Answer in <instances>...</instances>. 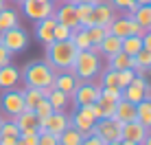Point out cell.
<instances>
[{
	"instance_id": "2",
	"label": "cell",
	"mask_w": 151,
	"mask_h": 145,
	"mask_svg": "<svg viewBox=\"0 0 151 145\" xmlns=\"http://www.w3.org/2000/svg\"><path fill=\"white\" fill-rule=\"evenodd\" d=\"M24 86L27 88H55L53 79H55V70L46 64L44 59H31L20 72Z\"/></svg>"
},
{
	"instance_id": "34",
	"label": "cell",
	"mask_w": 151,
	"mask_h": 145,
	"mask_svg": "<svg viewBox=\"0 0 151 145\" xmlns=\"http://www.w3.org/2000/svg\"><path fill=\"white\" fill-rule=\"evenodd\" d=\"M0 136H11V138H20V128L15 125L13 119H4L2 128H0Z\"/></svg>"
},
{
	"instance_id": "21",
	"label": "cell",
	"mask_w": 151,
	"mask_h": 145,
	"mask_svg": "<svg viewBox=\"0 0 151 145\" xmlns=\"http://www.w3.org/2000/svg\"><path fill=\"white\" fill-rule=\"evenodd\" d=\"M48 90H50V88H44V90H42V88H27V90H22L24 108H27V110H35V106L48 95Z\"/></svg>"
},
{
	"instance_id": "25",
	"label": "cell",
	"mask_w": 151,
	"mask_h": 145,
	"mask_svg": "<svg viewBox=\"0 0 151 145\" xmlns=\"http://www.w3.org/2000/svg\"><path fill=\"white\" fill-rule=\"evenodd\" d=\"M13 27H18V11H15V9L4 7L2 11H0V33H2V31L13 29Z\"/></svg>"
},
{
	"instance_id": "19",
	"label": "cell",
	"mask_w": 151,
	"mask_h": 145,
	"mask_svg": "<svg viewBox=\"0 0 151 145\" xmlns=\"http://www.w3.org/2000/svg\"><path fill=\"white\" fill-rule=\"evenodd\" d=\"M20 81V70L15 66L7 64L0 68V88L2 90H9V88H15V84Z\"/></svg>"
},
{
	"instance_id": "41",
	"label": "cell",
	"mask_w": 151,
	"mask_h": 145,
	"mask_svg": "<svg viewBox=\"0 0 151 145\" xmlns=\"http://www.w3.org/2000/svg\"><path fill=\"white\" fill-rule=\"evenodd\" d=\"M37 145H59V136L50 132H40L37 134Z\"/></svg>"
},
{
	"instance_id": "37",
	"label": "cell",
	"mask_w": 151,
	"mask_h": 145,
	"mask_svg": "<svg viewBox=\"0 0 151 145\" xmlns=\"http://www.w3.org/2000/svg\"><path fill=\"white\" fill-rule=\"evenodd\" d=\"M35 115H37V119H40V121H42V119H46V117H50V115H53V106H50V103H48V99H46V97H44V99H42L40 103H37V106H35Z\"/></svg>"
},
{
	"instance_id": "3",
	"label": "cell",
	"mask_w": 151,
	"mask_h": 145,
	"mask_svg": "<svg viewBox=\"0 0 151 145\" xmlns=\"http://www.w3.org/2000/svg\"><path fill=\"white\" fill-rule=\"evenodd\" d=\"M101 66H103L101 55L92 53V51H79L70 70L77 75L79 81H92L99 72H101Z\"/></svg>"
},
{
	"instance_id": "59",
	"label": "cell",
	"mask_w": 151,
	"mask_h": 145,
	"mask_svg": "<svg viewBox=\"0 0 151 145\" xmlns=\"http://www.w3.org/2000/svg\"><path fill=\"white\" fill-rule=\"evenodd\" d=\"M149 31H151V29H149Z\"/></svg>"
},
{
	"instance_id": "4",
	"label": "cell",
	"mask_w": 151,
	"mask_h": 145,
	"mask_svg": "<svg viewBox=\"0 0 151 145\" xmlns=\"http://www.w3.org/2000/svg\"><path fill=\"white\" fill-rule=\"evenodd\" d=\"M0 44H2L11 55L13 53H22V51H27V46H29V33L18 24V27L0 33Z\"/></svg>"
},
{
	"instance_id": "9",
	"label": "cell",
	"mask_w": 151,
	"mask_h": 145,
	"mask_svg": "<svg viewBox=\"0 0 151 145\" xmlns=\"http://www.w3.org/2000/svg\"><path fill=\"white\" fill-rule=\"evenodd\" d=\"M22 9H24V13H27L31 20L40 22V20L50 18V15L55 13V2H44V0H24Z\"/></svg>"
},
{
	"instance_id": "15",
	"label": "cell",
	"mask_w": 151,
	"mask_h": 145,
	"mask_svg": "<svg viewBox=\"0 0 151 145\" xmlns=\"http://www.w3.org/2000/svg\"><path fill=\"white\" fill-rule=\"evenodd\" d=\"M147 128L142 125L140 121H129V123H123V141H132V143H138L142 145L145 136H147Z\"/></svg>"
},
{
	"instance_id": "43",
	"label": "cell",
	"mask_w": 151,
	"mask_h": 145,
	"mask_svg": "<svg viewBox=\"0 0 151 145\" xmlns=\"http://www.w3.org/2000/svg\"><path fill=\"white\" fill-rule=\"evenodd\" d=\"M81 145H105V141H103L101 136H96V134H86Z\"/></svg>"
},
{
	"instance_id": "51",
	"label": "cell",
	"mask_w": 151,
	"mask_h": 145,
	"mask_svg": "<svg viewBox=\"0 0 151 145\" xmlns=\"http://www.w3.org/2000/svg\"><path fill=\"white\" fill-rule=\"evenodd\" d=\"M4 7H7V0H0V11H2Z\"/></svg>"
},
{
	"instance_id": "42",
	"label": "cell",
	"mask_w": 151,
	"mask_h": 145,
	"mask_svg": "<svg viewBox=\"0 0 151 145\" xmlns=\"http://www.w3.org/2000/svg\"><path fill=\"white\" fill-rule=\"evenodd\" d=\"M99 86H116V70L112 68H105L101 75V84Z\"/></svg>"
},
{
	"instance_id": "36",
	"label": "cell",
	"mask_w": 151,
	"mask_h": 145,
	"mask_svg": "<svg viewBox=\"0 0 151 145\" xmlns=\"http://www.w3.org/2000/svg\"><path fill=\"white\" fill-rule=\"evenodd\" d=\"M101 97L112 99V101H121L123 99V90L118 86H101Z\"/></svg>"
},
{
	"instance_id": "10",
	"label": "cell",
	"mask_w": 151,
	"mask_h": 145,
	"mask_svg": "<svg viewBox=\"0 0 151 145\" xmlns=\"http://www.w3.org/2000/svg\"><path fill=\"white\" fill-rule=\"evenodd\" d=\"M66 128H70V117L66 112H53L50 117L40 121V132H50L55 136H59Z\"/></svg>"
},
{
	"instance_id": "14",
	"label": "cell",
	"mask_w": 151,
	"mask_h": 145,
	"mask_svg": "<svg viewBox=\"0 0 151 145\" xmlns=\"http://www.w3.org/2000/svg\"><path fill=\"white\" fill-rule=\"evenodd\" d=\"M116 18V13H114V7L112 4H107L105 0H101L99 4L92 7V24H96V27H110L112 20Z\"/></svg>"
},
{
	"instance_id": "33",
	"label": "cell",
	"mask_w": 151,
	"mask_h": 145,
	"mask_svg": "<svg viewBox=\"0 0 151 145\" xmlns=\"http://www.w3.org/2000/svg\"><path fill=\"white\" fill-rule=\"evenodd\" d=\"M134 77H136V70H134V68H123V70H116V86L123 90L125 86H129V84H132V79H134Z\"/></svg>"
},
{
	"instance_id": "48",
	"label": "cell",
	"mask_w": 151,
	"mask_h": 145,
	"mask_svg": "<svg viewBox=\"0 0 151 145\" xmlns=\"http://www.w3.org/2000/svg\"><path fill=\"white\" fill-rule=\"evenodd\" d=\"M101 0H77V4H99Z\"/></svg>"
},
{
	"instance_id": "56",
	"label": "cell",
	"mask_w": 151,
	"mask_h": 145,
	"mask_svg": "<svg viewBox=\"0 0 151 145\" xmlns=\"http://www.w3.org/2000/svg\"><path fill=\"white\" fill-rule=\"evenodd\" d=\"M68 2H72V4H77V0H68Z\"/></svg>"
},
{
	"instance_id": "22",
	"label": "cell",
	"mask_w": 151,
	"mask_h": 145,
	"mask_svg": "<svg viewBox=\"0 0 151 145\" xmlns=\"http://www.w3.org/2000/svg\"><path fill=\"white\" fill-rule=\"evenodd\" d=\"M99 46H101V55H105V57H112V55H116L118 51H121L123 40H121V38H116V35H112V33H107L105 38H103V42L99 44Z\"/></svg>"
},
{
	"instance_id": "27",
	"label": "cell",
	"mask_w": 151,
	"mask_h": 145,
	"mask_svg": "<svg viewBox=\"0 0 151 145\" xmlns=\"http://www.w3.org/2000/svg\"><path fill=\"white\" fill-rule=\"evenodd\" d=\"M83 141V134L79 130H75V128H66L64 132L59 134V145H81Z\"/></svg>"
},
{
	"instance_id": "12",
	"label": "cell",
	"mask_w": 151,
	"mask_h": 145,
	"mask_svg": "<svg viewBox=\"0 0 151 145\" xmlns=\"http://www.w3.org/2000/svg\"><path fill=\"white\" fill-rule=\"evenodd\" d=\"M94 123H96V119H94V115H92L90 106L77 108V112L70 117V125L75 128V130H79L83 136H86V134H92V128H94Z\"/></svg>"
},
{
	"instance_id": "13",
	"label": "cell",
	"mask_w": 151,
	"mask_h": 145,
	"mask_svg": "<svg viewBox=\"0 0 151 145\" xmlns=\"http://www.w3.org/2000/svg\"><path fill=\"white\" fill-rule=\"evenodd\" d=\"M79 84H81V81L77 79V75L72 70H59V72H55L53 86L57 88V90H61L64 95H68V97L75 95V90H77V86H79Z\"/></svg>"
},
{
	"instance_id": "53",
	"label": "cell",
	"mask_w": 151,
	"mask_h": 145,
	"mask_svg": "<svg viewBox=\"0 0 151 145\" xmlns=\"http://www.w3.org/2000/svg\"><path fill=\"white\" fill-rule=\"evenodd\" d=\"M105 145H121V141H110V143H105Z\"/></svg>"
},
{
	"instance_id": "11",
	"label": "cell",
	"mask_w": 151,
	"mask_h": 145,
	"mask_svg": "<svg viewBox=\"0 0 151 145\" xmlns=\"http://www.w3.org/2000/svg\"><path fill=\"white\" fill-rule=\"evenodd\" d=\"M55 22L64 24V27L68 29H79V18H77V7L72 2H68V0H64V2L59 4V7H55V13H53Z\"/></svg>"
},
{
	"instance_id": "35",
	"label": "cell",
	"mask_w": 151,
	"mask_h": 145,
	"mask_svg": "<svg viewBox=\"0 0 151 145\" xmlns=\"http://www.w3.org/2000/svg\"><path fill=\"white\" fill-rule=\"evenodd\" d=\"M110 4L114 9H118V11H125L127 15H132L136 11V7H138L136 0H110Z\"/></svg>"
},
{
	"instance_id": "57",
	"label": "cell",
	"mask_w": 151,
	"mask_h": 145,
	"mask_svg": "<svg viewBox=\"0 0 151 145\" xmlns=\"http://www.w3.org/2000/svg\"><path fill=\"white\" fill-rule=\"evenodd\" d=\"M44 2H55V0H44Z\"/></svg>"
},
{
	"instance_id": "45",
	"label": "cell",
	"mask_w": 151,
	"mask_h": 145,
	"mask_svg": "<svg viewBox=\"0 0 151 145\" xmlns=\"http://www.w3.org/2000/svg\"><path fill=\"white\" fill-rule=\"evenodd\" d=\"M142 49H147V51H151V31H145L142 35Z\"/></svg>"
},
{
	"instance_id": "20",
	"label": "cell",
	"mask_w": 151,
	"mask_h": 145,
	"mask_svg": "<svg viewBox=\"0 0 151 145\" xmlns=\"http://www.w3.org/2000/svg\"><path fill=\"white\" fill-rule=\"evenodd\" d=\"M129 18H132L142 31H149L151 29V4H138L136 11L129 15Z\"/></svg>"
},
{
	"instance_id": "7",
	"label": "cell",
	"mask_w": 151,
	"mask_h": 145,
	"mask_svg": "<svg viewBox=\"0 0 151 145\" xmlns=\"http://www.w3.org/2000/svg\"><path fill=\"white\" fill-rule=\"evenodd\" d=\"M99 97H101V86L90 84V81H81V84L77 86L72 99H75L77 108H86V106H92L94 101H99Z\"/></svg>"
},
{
	"instance_id": "44",
	"label": "cell",
	"mask_w": 151,
	"mask_h": 145,
	"mask_svg": "<svg viewBox=\"0 0 151 145\" xmlns=\"http://www.w3.org/2000/svg\"><path fill=\"white\" fill-rule=\"evenodd\" d=\"M7 64H11V53H9V51L0 44V68H2V66H7Z\"/></svg>"
},
{
	"instance_id": "49",
	"label": "cell",
	"mask_w": 151,
	"mask_h": 145,
	"mask_svg": "<svg viewBox=\"0 0 151 145\" xmlns=\"http://www.w3.org/2000/svg\"><path fill=\"white\" fill-rule=\"evenodd\" d=\"M142 145H151V130L147 132V136H145V141H142Z\"/></svg>"
},
{
	"instance_id": "54",
	"label": "cell",
	"mask_w": 151,
	"mask_h": 145,
	"mask_svg": "<svg viewBox=\"0 0 151 145\" xmlns=\"http://www.w3.org/2000/svg\"><path fill=\"white\" fill-rule=\"evenodd\" d=\"M2 123H4V119H2V117H0V128H2Z\"/></svg>"
},
{
	"instance_id": "17",
	"label": "cell",
	"mask_w": 151,
	"mask_h": 145,
	"mask_svg": "<svg viewBox=\"0 0 151 145\" xmlns=\"http://www.w3.org/2000/svg\"><path fill=\"white\" fill-rule=\"evenodd\" d=\"M114 119H118L121 123H129V121H136V103L121 99L116 101V110H114Z\"/></svg>"
},
{
	"instance_id": "28",
	"label": "cell",
	"mask_w": 151,
	"mask_h": 145,
	"mask_svg": "<svg viewBox=\"0 0 151 145\" xmlns=\"http://www.w3.org/2000/svg\"><path fill=\"white\" fill-rule=\"evenodd\" d=\"M70 42L72 44H75V49L77 51H88V49H90V38H88V33H86V29H75V31H72V38H70Z\"/></svg>"
},
{
	"instance_id": "24",
	"label": "cell",
	"mask_w": 151,
	"mask_h": 145,
	"mask_svg": "<svg viewBox=\"0 0 151 145\" xmlns=\"http://www.w3.org/2000/svg\"><path fill=\"white\" fill-rule=\"evenodd\" d=\"M46 99H48V103L53 106L55 112H64V108L68 106V99H70V97L64 95L61 90H57V88H50L48 95H46Z\"/></svg>"
},
{
	"instance_id": "8",
	"label": "cell",
	"mask_w": 151,
	"mask_h": 145,
	"mask_svg": "<svg viewBox=\"0 0 151 145\" xmlns=\"http://www.w3.org/2000/svg\"><path fill=\"white\" fill-rule=\"evenodd\" d=\"M107 33H112V35H116V38H129V35H142L145 31L138 27L136 22H134L129 15H125V18H114L112 20V24L107 27Z\"/></svg>"
},
{
	"instance_id": "46",
	"label": "cell",
	"mask_w": 151,
	"mask_h": 145,
	"mask_svg": "<svg viewBox=\"0 0 151 145\" xmlns=\"http://www.w3.org/2000/svg\"><path fill=\"white\" fill-rule=\"evenodd\" d=\"M90 110H92V115H94V119H103V110H101V106H99V101L92 103Z\"/></svg>"
},
{
	"instance_id": "6",
	"label": "cell",
	"mask_w": 151,
	"mask_h": 145,
	"mask_svg": "<svg viewBox=\"0 0 151 145\" xmlns=\"http://www.w3.org/2000/svg\"><path fill=\"white\" fill-rule=\"evenodd\" d=\"M0 108H2V112L7 117H18L22 110H27L24 108V95L22 90H15V88H9V90L2 92V97H0Z\"/></svg>"
},
{
	"instance_id": "30",
	"label": "cell",
	"mask_w": 151,
	"mask_h": 145,
	"mask_svg": "<svg viewBox=\"0 0 151 145\" xmlns=\"http://www.w3.org/2000/svg\"><path fill=\"white\" fill-rule=\"evenodd\" d=\"M129 55H125L123 51H118L116 55H112V57H107V68L112 70H123V68H129Z\"/></svg>"
},
{
	"instance_id": "39",
	"label": "cell",
	"mask_w": 151,
	"mask_h": 145,
	"mask_svg": "<svg viewBox=\"0 0 151 145\" xmlns=\"http://www.w3.org/2000/svg\"><path fill=\"white\" fill-rule=\"evenodd\" d=\"M136 64H138V68H151V51L147 49H140L136 55Z\"/></svg>"
},
{
	"instance_id": "32",
	"label": "cell",
	"mask_w": 151,
	"mask_h": 145,
	"mask_svg": "<svg viewBox=\"0 0 151 145\" xmlns=\"http://www.w3.org/2000/svg\"><path fill=\"white\" fill-rule=\"evenodd\" d=\"M86 33H88V38H90V44H101L103 38L107 35V29H105V27H96V24H92V27L86 29Z\"/></svg>"
},
{
	"instance_id": "23",
	"label": "cell",
	"mask_w": 151,
	"mask_h": 145,
	"mask_svg": "<svg viewBox=\"0 0 151 145\" xmlns=\"http://www.w3.org/2000/svg\"><path fill=\"white\" fill-rule=\"evenodd\" d=\"M136 121H140L147 130H151V99H142L136 103Z\"/></svg>"
},
{
	"instance_id": "26",
	"label": "cell",
	"mask_w": 151,
	"mask_h": 145,
	"mask_svg": "<svg viewBox=\"0 0 151 145\" xmlns=\"http://www.w3.org/2000/svg\"><path fill=\"white\" fill-rule=\"evenodd\" d=\"M140 49H142V38H140V35H129V38H123V46H121V51H123L125 55L134 57V55H136Z\"/></svg>"
},
{
	"instance_id": "50",
	"label": "cell",
	"mask_w": 151,
	"mask_h": 145,
	"mask_svg": "<svg viewBox=\"0 0 151 145\" xmlns=\"http://www.w3.org/2000/svg\"><path fill=\"white\" fill-rule=\"evenodd\" d=\"M138 4H151V0H136Z\"/></svg>"
},
{
	"instance_id": "16",
	"label": "cell",
	"mask_w": 151,
	"mask_h": 145,
	"mask_svg": "<svg viewBox=\"0 0 151 145\" xmlns=\"http://www.w3.org/2000/svg\"><path fill=\"white\" fill-rule=\"evenodd\" d=\"M13 121L20 128V134L22 132H40V119L33 110H22L18 117H13Z\"/></svg>"
},
{
	"instance_id": "1",
	"label": "cell",
	"mask_w": 151,
	"mask_h": 145,
	"mask_svg": "<svg viewBox=\"0 0 151 145\" xmlns=\"http://www.w3.org/2000/svg\"><path fill=\"white\" fill-rule=\"evenodd\" d=\"M79 51L75 49V44L70 40H61V42H48L46 44V64L50 66L55 72L59 70H70L75 64V57Z\"/></svg>"
},
{
	"instance_id": "29",
	"label": "cell",
	"mask_w": 151,
	"mask_h": 145,
	"mask_svg": "<svg viewBox=\"0 0 151 145\" xmlns=\"http://www.w3.org/2000/svg\"><path fill=\"white\" fill-rule=\"evenodd\" d=\"M77 7V18H79V27L88 29L92 27V7L94 4H75Z\"/></svg>"
},
{
	"instance_id": "38",
	"label": "cell",
	"mask_w": 151,
	"mask_h": 145,
	"mask_svg": "<svg viewBox=\"0 0 151 145\" xmlns=\"http://www.w3.org/2000/svg\"><path fill=\"white\" fill-rule=\"evenodd\" d=\"M70 38H72V29L57 22L55 29H53V42H61V40H70Z\"/></svg>"
},
{
	"instance_id": "55",
	"label": "cell",
	"mask_w": 151,
	"mask_h": 145,
	"mask_svg": "<svg viewBox=\"0 0 151 145\" xmlns=\"http://www.w3.org/2000/svg\"><path fill=\"white\" fill-rule=\"evenodd\" d=\"M13 2H20V4H22V2H24V0H13Z\"/></svg>"
},
{
	"instance_id": "47",
	"label": "cell",
	"mask_w": 151,
	"mask_h": 145,
	"mask_svg": "<svg viewBox=\"0 0 151 145\" xmlns=\"http://www.w3.org/2000/svg\"><path fill=\"white\" fill-rule=\"evenodd\" d=\"M20 138H11V136H0V145H18Z\"/></svg>"
},
{
	"instance_id": "5",
	"label": "cell",
	"mask_w": 151,
	"mask_h": 145,
	"mask_svg": "<svg viewBox=\"0 0 151 145\" xmlns=\"http://www.w3.org/2000/svg\"><path fill=\"white\" fill-rule=\"evenodd\" d=\"M92 134L101 136L105 143L110 141H123V123L114 117H103V119H96L94 128H92Z\"/></svg>"
},
{
	"instance_id": "31",
	"label": "cell",
	"mask_w": 151,
	"mask_h": 145,
	"mask_svg": "<svg viewBox=\"0 0 151 145\" xmlns=\"http://www.w3.org/2000/svg\"><path fill=\"white\" fill-rule=\"evenodd\" d=\"M123 99H127L132 103H138V101L145 99V90H142V88H136L134 84H129V86L123 88Z\"/></svg>"
},
{
	"instance_id": "40",
	"label": "cell",
	"mask_w": 151,
	"mask_h": 145,
	"mask_svg": "<svg viewBox=\"0 0 151 145\" xmlns=\"http://www.w3.org/2000/svg\"><path fill=\"white\" fill-rule=\"evenodd\" d=\"M99 106H101V110H103V117H114V110H116V101H112V99H105V97H99Z\"/></svg>"
},
{
	"instance_id": "58",
	"label": "cell",
	"mask_w": 151,
	"mask_h": 145,
	"mask_svg": "<svg viewBox=\"0 0 151 145\" xmlns=\"http://www.w3.org/2000/svg\"><path fill=\"white\" fill-rule=\"evenodd\" d=\"M149 70H151V68H149Z\"/></svg>"
},
{
	"instance_id": "18",
	"label": "cell",
	"mask_w": 151,
	"mask_h": 145,
	"mask_svg": "<svg viewBox=\"0 0 151 145\" xmlns=\"http://www.w3.org/2000/svg\"><path fill=\"white\" fill-rule=\"evenodd\" d=\"M55 18L50 15V18H44V20H40V22H35V35H37V40L40 42H44V44H48V42H53V29H55Z\"/></svg>"
},
{
	"instance_id": "52",
	"label": "cell",
	"mask_w": 151,
	"mask_h": 145,
	"mask_svg": "<svg viewBox=\"0 0 151 145\" xmlns=\"http://www.w3.org/2000/svg\"><path fill=\"white\" fill-rule=\"evenodd\" d=\"M121 145H138V143H132V141H121Z\"/></svg>"
}]
</instances>
